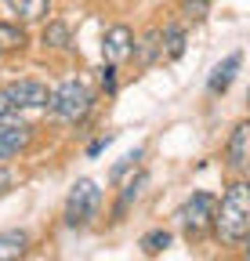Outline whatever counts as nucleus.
Instances as JSON below:
<instances>
[{"label": "nucleus", "instance_id": "obj_1", "mask_svg": "<svg viewBox=\"0 0 250 261\" xmlns=\"http://www.w3.org/2000/svg\"><path fill=\"white\" fill-rule=\"evenodd\" d=\"M214 232L225 247H243L250 232V185L232 181L221 196V203L214 207Z\"/></svg>", "mask_w": 250, "mask_h": 261}, {"label": "nucleus", "instance_id": "obj_2", "mask_svg": "<svg viewBox=\"0 0 250 261\" xmlns=\"http://www.w3.org/2000/svg\"><path fill=\"white\" fill-rule=\"evenodd\" d=\"M91 106H95V94H91V87L80 84V80H66L54 91H47V109L62 123H84Z\"/></svg>", "mask_w": 250, "mask_h": 261}, {"label": "nucleus", "instance_id": "obj_3", "mask_svg": "<svg viewBox=\"0 0 250 261\" xmlns=\"http://www.w3.org/2000/svg\"><path fill=\"white\" fill-rule=\"evenodd\" d=\"M214 207H217V200L210 192H192L189 200L178 207V214H174L178 225H181V232L189 240H203L214 228Z\"/></svg>", "mask_w": 250, "mask_h": 261}, {"label": "nucleus", "instance_id": "obj_4", "mask_svg": "<svg viewBox=\"0 0 250 261\" xmlns=\"http://www.w3.org/2000/svg\"><path fill=\"white\" fill-rule=\"evenodd\" d=\"M98 207H102V189L91 181V178H80L69 196H66V225L69 228H84L98 218Z\"/></svg>", "mask_w": 250, "mask_h": 261}, {"label": "nucleus", "instance_id": "obj_5", "mask_svg": "<svg viewBox=\"0 0 250 261\" xmlns=\"http://www.w3.org/2000/svg\"><path fill=\"white\" fill-rule=\"evenodd\" d=\"M44 106H47V87L40 80H15L8 87H0V113H8V116L44 109Z\"/></svg>", "mask_w": 250, "mask_h": 261}, {"label": "nucleus", "instance_id": "obj_6", "mask_svg": "<svg viewBox=\"0 0 250 261\" xmlns=\"http://www.w3.org/2000/svg\"><path fill=\"white\" fill-rule=\"evenodd\" d=\"M25 145H29V123H22L18 116L0 113V163L18 156Z\"/></svg>", "mask_w": 250, "mask_h": 261}, {"label": "nucleus", "instance_id": "obj_7", "mask_svg": "<svg viewBox=\"0 0 250 261\" xmlns=\"http://www.w3.org/2000/svg\"><path fill=\"white\" fill-rule=\"evenodd\" d=\"M131 55H134V33L127 25L105 29V37H102V58H105V65H120V62H127Z\"/></svg>", "mask_w": 250, "mask_h": 261}, {"label": "nucleus", "instance_id": "obj_8", "mask_svg": "<svg viewBox=\"0 0 250 261\" xmlns=\"http://www.w3.org/2000/svg\"><path fill=\"white\" fill-rule=\"evenodd\" d=\"M225 156H229V167L232 171H246V160H250V123L246 120H239L236 127H232V138H229V145H225Z\"/></svg>", "mask_w": 250, "mask_h": 261}, {"label": "nucleus", "instance_id": "obj_9", "mask_svg": "<svg viewBox=\"0 0 250 261\" xmlns=\"http://www.w3.org/2000/svg\"><path fill=\"white\" fill-rule=\"evenodd\" d=\"M239 65H243V51H232L225 62H217L214 73H210V80H207V91H210V94H225V91L232 87L236 73H239Z\"/></svg>", "mask_w": 250, "mask_h": 261}, {"label": "nucleus", "instance_id": "obj_10", "mask_svg": "<svg viewBox=\"0 0 250 261\" xmlns=\"http://www.w3.org/2000/svg\"><path fill=\"white\" fill-rule=\"evenodd\" d=\"M25 247H29L25 228H8V232H0V261H22Z\"/></svg>", "mask_w": 250, "mask_h": 261}, {"label": "nucleus", "instance_id": "obj_11", "mask_svg": "<svg viewBox=\"0 0 250 261\" xmlns=\"http://www.w3.org/2000/svg\"><path fill=\"white\" fill-rule=\"evenodd\" d=\"M160 55H167L171 62H178L181 55H185V25H178V22H171V25H163V33H160Z\"/></svg>", "mask_w": 250, "mask_h": 261}, {"label": "nucleus", "instance_id": "obj_12", "mask_svg": "<svg viewBox=\"0 0 250 261\" xmlns=\"http://www.w3.org/2000/svg\"><path fill=\"white\" fill-rule=\"evenodd\" d=\"M8 8L25 22H40L51 15V0H8Z\"/></svg>", "mask_w": 250, "mask_h": 261}, {"label": "nucleus", "instance_id": "obj_13", "mask_svg": "<svg viewBox=\"0 0 250 261\" xmlns=\"http://www.w3.org/2000/svg\"><path fill=\"white\" fill-rule=\"evenodd\" d=\"M25 40L29 37H25V29L18 22H0V51H4V55L8 51H22Z\"/></svg>", "mask_w": 250, "mask_h": 261}, {"label": "nucleus", "instance_id": "obj_14", "mask_svg": "<svg viewBox=\"0 0 250 261\" xmlns=\"http://www.w3.org/2000/svg\"><path fill=\"white\" fill-rule=\"evenodd\" d=\"M134 51H138V62H142V65H152V62H156V55H160V29L145 33V40H142V44H134Z\"/></svg>", "mask_w": 250, "mask_h": 261}, {"label": "nucleus", "instance_id": "obj_15", "mask_svg": "<svg viewBox=\"0 0 250 261\" xmlns=\"http://www.w3.org/2000/svg\"><path fill=\"white\" fill-rule=\"evenodd\" d=\"M138 247L152 257V254H160V250H167V247H171V232H167V228H152V232H145V236H142V243H138Z\"/></svg>", "mask_w": 250, "mask_h": 261}, {"label": "nucleus", "instance_id": "obj_16", "mask_svg": "<svg viewBox=\"0 0 250 261\" xmlns=\"http://www.w3.org/2000/svg\"><path fill=\"white\" fill-rule=\"evenodd\" d=\"M207 15H210V0H181V18L185 22L200 25Z\"/></svg>", "mask_w": 250, "mask_h": 261}, {"label": "nucleus", "instance_id": "obj_17", "mask_svg": "<svg viewBox=\"0 0 250 261\" xmlns=\"http://www.w3.org/2000/svg\"><path fill=\"white\" fill-rule=\"evenodd\" d=\"M142 185H145V174H138V178H134V181H131L127 189H123V196H120V203H116V221L123 218V211H127V207H131V203L138 200V192H142Z\"/></svg>", "mask_w": 250, "mask_h": 261}, {"label": "nucleus", "instance_id": "obj_18", "mask_svg": "<svg viewBox=\"0 0 250 261\" xmlns=\"http://www.w3.org/2000/svg\"><path fill=\"white\" fill-rule=\"evenodd\" d=\"M44 44H51V47H66V44H69V29L62 25V22H51V25L44 29Z\"/></svg>", "mask_w": 250, "mask_h": 261}, {"label": "nucleus", "instance_id": "obj_19", "mask_svg": "<svg viewBox=\"0 0 250 261\" xmlns=\"http://www.w3.org/2000/svg\"><path fill=\"white\" fill-rule=\"evenodd\" d=\"M138 160H142V149H134V152H127V156H123V160L116 163V167H113V174H109V178H113V181H120V178H123V174H127V171L134 167V163H138Z\"/></svg>", "mask_w": 250, "mask_h": 261}, {"label": "nucleus", "instance_id": "obj_20", "mask_svg": "<svg viewBox=\"0 0 250 261\" xmlns=\"http://www.w3.org/2000/svg\"><path fill=\"white\" fill-rule=\"evenodd\" d=\"M113 73H116V65H105V69H102V87H105L109 94H116V76H113Z\"/></svg>", "mask_w": 250, "mask_h": 261}, {"label": "nucleus", "instance_id": "obj_21", "mask_svg": "<svg viewBox=\"0 0 250 261\" xmlns=\"http://www.w3.org/2000/svg\"><path fill=\"white\" fill-rule=\"evenodd\" d=\"M109 142H113V135H105V138H98V142H91V145H87V156H98Z\"/></svg>", "mask_w": 250, "mask_h": 261}, {"label": "nucleus", "instance_id": "obj_22", "mask_svg": "<svg viewBox=\"0 0 250 261\" xmlns=\"http://www.w3.org/2000/svg\"><path fill=\"white\" fill-rule=\"evenodd\" d=\"M8 189H11V171H8V167H0V196H4Z\"/></svg>", "mask_w": 250, "mask_h": 261}]
</instances>
